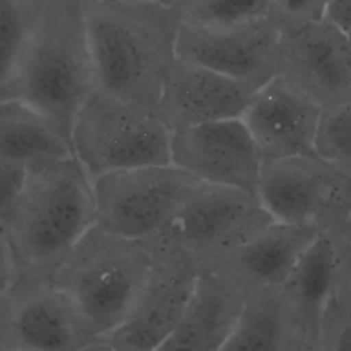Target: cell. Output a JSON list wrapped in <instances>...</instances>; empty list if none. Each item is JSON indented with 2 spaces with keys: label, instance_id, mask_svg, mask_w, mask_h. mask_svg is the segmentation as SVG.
Instances as JSON below:
<instances>
[{
  "label": "cell",
  "instance_id": "cell-1",
  "mask_svg": "<svg viewBox=\"0 0 351 351\" xmlns=\"http://www.w3.org/2000/svg\"><path fill=\"white\" fill-rule=\"evenodd\" d=\"M82 7L96 89L158 111L177 59L181 10L154 0H82Z\"/></svg>",
  "mask_w": 351,
  "mask_h": 351
},
{
  "label": "cell",
  "instance_id": "cell-2",
  "mask_svg": "<svg viewBox=\"0 0 351 351\" xmlns=\"http://www.w3.org/2000/svg\"><path fill=\"white\" fill-rule=\"evenodd\" d=\"M95 223L92 181L74 154L27 163L23 188L4 222L16 265L15 284L51 281Z\"/></svg>",
  "mask_w": 351,
  "mask_h": 351
},
{
  "label": "cell",
  "instance_id": "cell-3",
  "mask_svg": "<svg viewBox=\"0 0 351 351\" xmlns=\"http://www.w3.org/2000/svg\"><path fill=\"white\" fill-rule=\"evenodd\" d=\"M95 89L82 0H40L7 99L38 111L71 143L74 119Z\"/></svg>",
  "mask_w": 351,
  "mask_h": 351
},
{
  "label": "cell",
  "instance_id": "cell-4",
  "mask_svg": "<svg viewBox=\"0 0 351 351\" xmlns=\"http://www.w3.org/2000/svg\"><path fill=\"white\" fill-rule=\"evenodd\" d=\"M151 267L149 240L122 237L95 223L56 269L51 282L70 299L89 333L99 339L132 314Z\"/></svg>",
  "mask_w": 351,
  "mask_h": 351
},
{
  "label": "cell",
  "instance_id": "cell-5",
  "mask_svg": "<svg viewBox=\"0 0 351 351\" xmlns=\"http://www.w3.org/2000/svg\"><path fill=\"white\" fill-rule=\"evenodd\" d=\"M171 129L158 111L95 89L71 129V148L88 177L170 163Z\"/></svg>",
  "mask_w": 351,
  "mask_h": 351
},
{
  "label": "cell",
  "instance_id": "cell-6",
  "mask_svg": "<svg viewBox=\"0 0 351 351\" xmlns=\"http://www.w3.org/2000/svg\"><path fill=\"white\" fill-rule=\"evenodd\" d=\"M258 197L274 221L343 234L351 222V169L321 155L269 160Z\"/></svg>",
  "mask_w": 351,
  "mask_h": 351
},
{
  "label": "cell",
  "instance_id": "cell-7",
  "mask_svg": "<svg viewBox=\"0 0 351 351\" xmlns=\"http://www.w3.org/2000/svg\"><path fill=\"white\" fill-rule=\"evenodd\" d=\"M202 181L171 165H148L92 180L96 225L134 240H152Z\"/></svg>",
  "mask_w": 351,
  "mask_h": 351
},
{
  "label": "cell",
  "instance_id": "cell-8",
  "mask_svg": "<svg viewBox=\"0 0 351 351\" xmlns=\"http://www.w3.org/2000/svg\"><path fill=\"white\" fill-rule=\"evenodd\" d=\"M273 221L258 195L203 182L152 241L178 248L202 265L233 251Z\"/></svg>",
  "mask_w": 351,
  "mask_h": 351
},
{
  "label": "cell",
  "instance_id": "cell-9",
  "mask_svg": "<svg viewBox=\"0 0 351 351\" xmlns=\"http://www.w3.org/2000/svg\"><path fill=\"white\" fill-rule=\"evenodd\" d=\"M281 27L271 16L223 25L181 21L177 58L258 89L280 70Z\"/></svg>",
  "mask_w": 351,
  "mask_h": 351
},
{
  "label": "cell",
  "instance_id": "cell-10",
  "mask_svg": "<svg viewBox=\"0 0 351 351\" xmlns=\"http://www.w3.org/2000/svg\"><path fill=\"white\" fill-rule=\"evenodd\" d=\"M145 289L132 314L104 339L115 351H156L178 324L195 288L200 263L192 255L156 241Z\"/></svg>",
  "mask_w": 351,
  "mask_h": 351
},
{
  "label": "cell",
  "instance_id": "cell-11",
  "mask_svg": "<svg viewBox=\"0 0 351 351\" xmlns=\"http://www.w3.org/2000/svg\"><path fill=\"white\" fill-rule=\"evenodd\" d=\"M170 163L211 185L258 195L263 158L241 118L171 132Z\"/></svg>",
  "mask_w": 351,
  "mask_h": 351
},
{
  "label": "cell",
  "instance_id": "cell-12",
  "mask_svg": "<svg viewBox=\"0 0 351 351\" xmlns=\"http://www.w3.org/2000/svg\"><path fill=\"white\" fill-rule=\"evenodd\" d=\"M95 337L51 281L15 284L0 302V348L78 351Z\"/></svg>",
  "mask_w": 351,
  "mask_h": 351
},
{
  "label": "cell",
  "instance_id": "cell-13",
  "mask_svg": "<svg viewBox=\"0 0 351 351\" xmlns=\"http://www.w3.org/2000/svg\"><path fill=\"white\" fill-rule=\"evenodd\" d=\"M280 70L322 108L351 99V44L328 21L281 26Z\"/></svg>",
  "mask_w": 351,
  "mask_h": 351
},
{
  "label": "cell",
  "instance_id": "cell-14",
  "mask_svg": "<svg viewBox=\"0 0 351 351\" xmlns=\"http://www.w3.org/2000/svg\"><path fill=\"white\" fill-rule=\"evenodd\" d=\"M322 107L285 77L277 74L251 96L240 117L256 143L263 163L315 156Z\"/></svg>",
  "mask_w": 351,
  "mask_h": 351
},
{
  "label": "cell",
  "instance_id": "cell-15",
  "mask_svg": "<svg viewBox=\"0 0 351 351\" xmlns=\"http://www.w3.org/2000/svg\"><path fill=\"white\" fill-rule=\"evenodd\" d=\"M255 90L248 84L177 58L166 77L158 111L171 130L240 118Z\"/></svg>",
  "mask_w": 351,
  "mask_h": 351
},
{
  "label": "cell",
  "instance_id": "cell-16",
  "mask_svg": "<svg viewBox=\"0 0 351 351\" xmlns=\"http://www.w3.org/2000/svg\"><path fill=\"white\" fill-rule=\"evenodd\" d=\"M247 291L214 265H200L191 299L156 351H219L244 307Z\"/></svg>",
  "mask_w": 351,
  "mask_h": 351
},
{
  "label": "cell",
  "instance_id": "cell-17",
  "mask_svg": "<svg viewBox=\"0 0 351 351\" xmlns=\"http://www.w3.org/2000/svg\"><path fill=\"white\" fill-rule=\"evenodd\" d=\"M318 234L315 228L273 221L244 244L206 263L228 273L245 291L284 285Z\"/></svg>",
  "mask_w": 351,
  "mask_h": 351
},
{
  "label": "cell",
  "instance_id": "cell-18",
  "mask_svg": "<svg viewBox=\"0 0 351 351\" xmlns=\"http://www.w3.org/2000/svg\"><path fill=\"white\" fill-rule=\"evenodd\" d=\"M308 337L282 285L247 291L240 317L219 351H302Z\"/></svg>",
  "mask_w": 351,
  "mask_h": 351
},
{
  "label": "cell",
  "instance_id": "cell-19",
  "mask_svg": "<svg viewBox=\"0 0 351 351\" xmlns=\"http://www.w3.org/2000/svg\"><path fill=\"white\" fill-rule=\"evenodd\" d=\"M344 263L341 234L321 233L302 254L284 291L308 337L317 339L324 311Z\"/></svg>",
  "mask_w": 351,
  "mask_h": 351
},
{
  "label": "cell",
  "instance_id": "cell-20",
  "mask_svg": "<svg viewBox=\"0 0 351 351\" xmlns=\"http://www.w3.org/2000/svg\"><path fill=\"white\" fill-rule=\"evenodd\" d=\"M70 140L44 115L16 100H0V155L30 163L71 155Z\"/></svg>",
  "mask_w": 351,
  "mask_h": 351
},
{
  "label": "cell",
  "instance_id": "cell-21",
  "mask_svg": "<svg viewBox=\"0 0 351 351\" xmlns=\"http://www.w3.org/2000/svg\"><path fill=\"white\" fill-rule=\"evenodd\" d=\"M40 0H0V100L7 99Z\"/></svg>",
  "mask_w": 351,
  "mask_h": 351
},
{
  "label": "cell",
  "instance_id": "cell-22",
  "mask_svg": "<svg viewBox=\"0 0 351 351\" xmlns=\"http://www.w3.org/2000/svg\"><path fill=\"white\" fill-rule=\"evenodd\" d=\"M315 343L317 351H351V265L346 248L340 278L321 318Z\"/></svg>",
  "mask_w": 351,
  "mask_h": 351
},
{
  "label": "cell",
  "instance_id": "cell-23",
  "mask_svg": "<svg viewBox=\"0 0 351 351\" xmlns=\"http://www.w3.org/2000/svg\"><path fill=\"white\" fill-rule=\"evenodd\" d=\"M271 15V0H188L181 7V21L223 25Z\"/></svg>",
  "mask_w": 351,
  "mask_h": 351
},
{
  "label": "cell",
  "instance_id": "cell-24",
  "mask_svg": "<svg viewBox=\"0 0 351 351\" xmlns=\"http://www.w3.org/2000/svg\"><path fill=\"white\" fill-rule=\"evenodd\" d=\"M315 145L322 158L351 169V99L322 108Z\"/></svg>",
  "mask_w": 351,
  "mask_h": 351
},
{
  "label": "cell",
  "instance_id": "cell-25",
  "mask_svg": "<svg viewBox=\"0 0 351 351\" xmlns=\"http://www.w3.org/2000/svg\"><path fill=\"white\" fill-rule=\"evenodd\" d=\"M27 163L0 155V222L10 217L23 188Z\"/></svg>",
  "mask_w": 351,
  "mask_h": 351
},
{
  "label": "cell",
  "instance_id": "cell-26",
  "mask_svg": "<svg viewBox=\"0 0 351 351\" xmlns=\"http://www.w3.org/2000/svg\"><path fill=\"white\" fill-rule=\"evenodd\" d=\"M328 0H271V16L281 26L317 22L325 18Z\"/></svg>",
  "mask_w": 351,
  "mask_h": 351
},
{
  "label": "cell",
  "instance_id": "cell-27",
  "mask_svg": "<svg viewBox=\"0 0 351 351\" xmlns=\"http://www.w3.org/2000/svg\"><path fill=\"white\" fill-rule=\"evenodd\" d=\"M16 280V265L8 230L0 222V302L8 295Z\"/></svg>",
  "mask_w": 351,
  "mask_h": 351
},
{
  "label": "cell",
  "instance_id": "cell-28",
  "mask_svg": "<svg viewBox=\"0 0 351 351\" xmlns=\"http://www.w3.org/2000/svg\"><path fill=\"white\" fill-rule=\"evenodd\" d=\"M324 19L348 36L351 33V0H328Z\"/></svg>",
  "mask_w": 351,
  "mask_h": 351
},
{
  "label": "cell",
  "instance_id": "cell-29",
  "mask_svg": "<svg viewBox=\"0 0 351 351\" xmlns=\"http://www.w3.org/2000/svg\"><path fill=\"white\" fill-rule=\"evenodd\" d=\"M78 351H115L104 339H95L90 343H88L86 346H84L82 348H80Z\"/></svg>",
  "mask_w": 351,
  "mask_h": 351
},
{
  "label": "cell",
  "instance_id": "cell-30",
  "mask_svg": "<svg viewBox=\"0 0 351 351\" xmlns=\"http://www.w3.org/2000/svg\"><path fill=\"white\" fill-rule=\"evenodd\" d=\"M341 239H343V244H344V248H346V254H347L350 265H351V222L347 226L346 232L341 234Z\"/></svg>",
  "mask_w": 351,
  "mask_h": 351
},
{
  "label": "cell",
  "instance_id": "cell-31",
  "mask_svg": "<svg viewBox=\"0 0 351 351\" xmlns=\"http://www.w3.org/2000/svg\"><path fill=\"white\" fill-rule=\"evenodd\" d=\"M154 1H158L160 4H165V5H169V7H178L181 10V7L188 1V0H154Z\"/></svg>",
  "mask_w": 351,
  "mask_h": 351
},
{
  "label": "cell",
  "instance_id": "cell-32",
  "mask_svg": "<svg viewBox=\"0 0 351 351\" xmlns=\"http://www.w3.org/2000/svg\"><path fill=\"white\" fill-rule=\"evenodd\" d=\"M317 339H310L307 340V343L304 344L303 350L302 351H317V343H315Z\"/></svg>",
  "mask_w": 351,
  "mask_h": 351
},
{
  "label": "cell",
  "instance_id": "cell-33",
  "mask_svg": "<svg viewBox=\"0 0 351 351\" xmlns=\"http://www.w3.org/2000/svg\"><path fill=\"white\" fill-rule=\"evenodd\" d=\"M348 38H350V44H351V33L348 34Z\"/></svg>",
  "mask_w": 351,
  "mask_h": 351
},
{
  "label": "cell",
  "instance_id": "cell-34",
  "mask_svg": "<svg viewBox=\"0 0 351 351\" xmlns=\"http://www.w3.org/2000/svg\"><path fill=\"white\" fill-rule=\"evenodd\" d=\"M0 351H11V350H1V348H0Z\"/></svg>",
  "mask_w": 351,
  "mask_h": 351
}]
</instances>
